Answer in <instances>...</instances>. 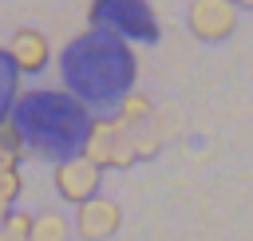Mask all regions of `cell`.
<instances>
[{
    "label": "cell",
    "mask_w": 253,
    "mask_h": 241,
    "mask_svg": "<svg viewBox=\"0 0 253 241\" xmlns=\"http://www.w3.org/2000/svg\"><path fill=\"white\" fill-rule=\"evenodd\" d=\"M229 4H233L237 12H253V0H229Z\"/></svg>",
    "instance_id": "cell-16"
},
{
    "label": "cell",
    "mask_w": 253,
    "mask_h": 241,
    "mask_svg": "<svg viewBox=\"0 0 253 241\" xmlns=\"http://www.w3.org/2000/svg\"><path fill=\"white\" fill-rule=\"evenodd\" d=\"M8 55H12V63L20 67V75H36V71L47 67L51 47H47V36H43L40 28H16V36H12V43H8Z\"/></svg>",
    "instance_id": "cell-8"
},
{
    "label": "cell",
    "mask_w": 253,
    "mask_h": 241,
    "mask_svg": "<svg viewBox=\"0 0 253 241\" xmlns=\"http://www.w3.org/2000/svg\"><path fill=\"white\" fill-rule=\"evenodd\" d=\"M87 162H95L99 170H126L134 166V142H130V130L119 126L115 119H91L87 126V138H83V150H79Z\"/></svg>",
    "instance_id": "cell-3"
},
{
    "label": "cell",
    "mask_w": 253,
    "mask_h": 241,
    "mask_svg": "<svg viewBox=\"0 0 253 241\" xmlns=\"http://www.w3.org/2000/svg\"><path fill=\"white\" fill-rule=\"evenodd\" d=\"M71 237H75V225L59 209L32 213V241H71Z\"/></svg>",
    "instance_id": "cell-9"
},
{
    "label": "cell",
    "mask_w": 253,
    "mask_h": 241,
    "mask_svg": "<svg viewBox=\"0 0 253 241\" xmlns=\"http://www.w3.org/2000/svg\"><path fill=\"white\" fill-rule=\"evenodd\" d=\"M20 190H24V178H20V170H12V174H0V209H16V198H20Z\"/></svg>",
    "instance_id": "cell-15"
},
{
    "label": "cell",
    "mask_w": 253,
    "mask_h": 241,
    "mask_svg": "<svg viewBox=\"0 0 253 241\" xmlns=\"http://www.w3.org/2000/svg\"><path fill=\"white\" fill-rule=\"evenodd\" d=\"M91 24L119 40H154V16L146 0H95Z\"/></svg>",
    "instance_id": "cell-4"
},
{
    "label": "cell",
    "mask_w": 253,
    "mask_h": 241,
    "mask_svg": "<svg viewBox=\"0 0 253 241\" xmlns=\"http://www.w3.org/2000/svg\"><path fill=\"white\" fill-rule=\"evenodd\" d=\"M24 154H28V146H24V134L16 130V122H12V119H0V174H12V170H20Z\"/></svg>",
    "instance_id": "cell-10"
},
{
    "label": "cell",
    "mask_w": 253,
    "mask_h": 241,
    "mask_svg": "<svg viewBox=\"0 0 253 241\" xmlns=\"http://www.w3.org/2000/svg\"><path fill=\"white\" fill-rule=\"evenodd\" d=\"M8 119L24 134V146L51 162L75 158L91 126L87 107L71 91H20Z\"/></svg>",
    "instance_id": "cell-2"
},
{
    "label": "cell",
    "mask_w": 253,
    "mask_h": 241,
    "mask_svg": "<svg viewBox=\"0 0 253 241\" xmlns=\"http://www.w3.org/2000/svg\"><path fill=\"white\" fill-rule=\"evenodd\" d=\"M237 8L229 4V0H190V8H186V28H190V36L194 40H202V43H221V40H229L233 32H237Z\"/></svg>",
    "instance_id": "cell-5"
},
{
    "label": "cell",
    "mask_w": 253,
    "mask_h": 241,
    "mask_svg": "<svg viewBox=\"0 0 253 241\" xmlns=\"http://www.w3.org/2000/svg\"><path fill=\"white\" fill-rule=\"evenodd\" d=\"M119 126H126V130H134V126H142V122H154V103L146 99V95H126V99H119V107H115V115H111Z\"/></svg>",
    "instance_id": "cell-11"
},
{
    "label": "cell",
    "mask_w": 253,
    "mask_h": 241,
    "mask_svg": "<svg viewBox=\"0 0 253 241\" xmlns=\"http://www.w3.org/2000/svg\"><path fill=\"white\" fill-rule=\"evenodd\" d=\"M0 241H32V213L12 209L8 221L0 225Z\"/></svg>",
    "instance_id": "cell-14"
},
{
    "label": "cell",
    "mask_w": 253,
    "mask_h": 241,
    "mask_svg": "<svg viewBox=\"0 0 253 241\" xmlns=\"http://www.w3.org/2000/svg\"><path fill=\"white\" fill-rule=\"evenodd\" d=\"M130 142H134V158H138V162H146V158H154V154L162 150V134H158L154 122L134 126V130H130Z\"/></svg>",
    "instance_id": "cell-13"
},
{
    "label": "cell",
    "mask_w": 253,
    "mask_h": 241,
    "mask_svg": "<svg viewBox=\"0 0 253 241\" xmlns=\"http://www.w3.org/2000/svg\"><path fill=\"white\" fill-rule=\"evenodd\" d=\"M8 213H12V209H0V225H4V221H8Z\"/></svg>",
    "instance_id": "cell-17"
},
{
    "label": "cell",
    "mask_w": 253,
    "mask_h": 241,
    "mask_svg": "<svg viewBox=\"0 0 253 241\" xmlns=\"http://www.w3.org/2000/svg\"><path fill=\"white\" fill-rule=\"evenodd\" d=\"M59 71H63L67 91L83 107H99V103L119 107V99H126L134 83V55L119 36L95 28L67 43Z\"/></svg>",
    "instance_id": "cell-1"
},
{
    "label": "cell",
    "mask_w": 253,
    "mask_h": 241,
    "mask_svg": "<svg viewBox=\"0 0 253 241\" xmlns=\"http://www.w3.org/2000/svg\"><path fill=\"white\" fill-rule=\"evenodd\" d=\"M20 95V67L12 63L8 47H0V119L12 115V103Z\"/></svg>",
    "instance_id": "cell-12"
},
{
    "label": "cell",
    "mask_w": 253,
    "mask_h": 241,
    "mask_svg": "<svg viewBox=\"0 0 253 241\" xmlns=\"http://www.w3.org/2000/svg\"><path fill=\"white\" fill-rule=\"evenodd\" d=\"M51 182H55V194H59L67 205H83V201L99 198L103 170H99L95 162H87L83 154H75V158H63V162H55V174H51Z\"/></svg>",
    "instance_id": "cell-6"
},
{
    "label": "cell",
    "mask_w": 253,
    "mask_h": 241,
    "mask_svg": "<svg viewBox=\"0 0 253 241\" xmlns=\"http://www.w3.org/2000/svg\"><path fill=\"white\" fill-rule=\"evenodd\" d=\"M71 225H75V233L83 241H107L123 225V205L115 198H91V201L75 205V221Z\"/></svg>",
    "instance_id": "cell-7"
}]
</instances>
